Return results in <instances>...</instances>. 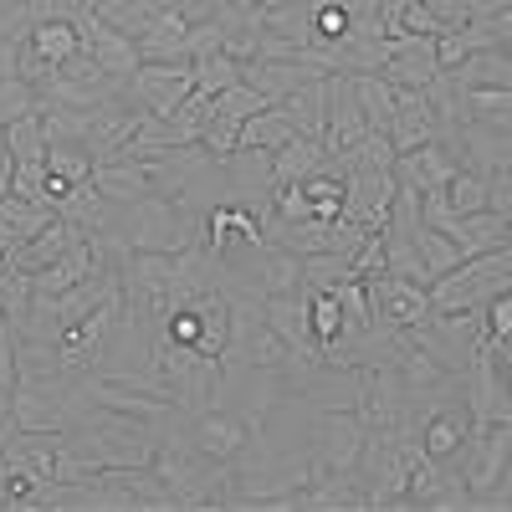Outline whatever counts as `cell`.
Returning <instances> with one entry per match:
<instances>
[{"label": "cell", "instance_id": "f1b7e54d", "mask_svg": "<svg viewBox=\"0 0 512 512\" xmlns=\"http://www.w3.org/2000/svg\"><path fill=\"white\" fill-rule=\"evenodd\" d=\"M6 144H11V159L16 164H41V159H47L52 139H47V118H41V108L6 123Z\"/></svg>", "mask_w": 512, "mask_h": 512}, {"label": "cell", "instance_id": "8fae6325", "mask_svg": "<svg viewBox=\"0 0 512 512\" xmlns=\"http://www.w3.org/2000/svg\"><path fill=\"white\" fill-rule=\"evenodd\" d=\"M72 21H77V31H82V52H88L103 72H113V77H134L139 72V41L134 36H123L108 16H98L93 6H77L72 11Z\"/></svg>", "mask_w": 512, "mask_h": 512}, {"label": "cell", "instance_id": "ab89813d", "mask_svg": "<svg viewBox=\"0 0 512 512\" xmlns=\"http://www.w3.org/2000/svg\"><path fill=\"white\" fill-rule=\"evenodd\" d=\"M41 108V93L31 88L26 77H11V82H0V123H11L21 113H36Z\"/></svg>", "mask_w": 512, "mask_h": 512}, {"label": "cell", "instance_id": "4fadbf2b", "mask_svg": "<svg viewBox=\"0 0 512 512\" xmlns=\"http://www.w3.org/2000/svg\"><path fill=\"white\" fill-rule=\"evenodd\" d=\"M262 318L272 323V333L282 338V344H287L297 359H323V344L313 338V308H308V287L262 297Z\"/></svg>", "mask_w": 512, "mask_h": 512}, {"label": "cell", "instance_id": "ba28073f", "mask_svg": "<svg viewBox=\"0 0 512 512\" xmlns=\"http://www.w3.org/2000/svg\"><path fill=\"white\" fill-rule=\"evenodd\" d=\"M185 431L190 441L210 456V461H246V451L262 441V420H251V415H236L226 405H210L200 415L185 420Z\"/></svg>", "mask_w": 512, "mask_h": 512}, {"label": "cell", "instance_id": "8992f818", "mask_svg": "<svg viewBox=\"0 0 512 512\" xmlns=\"http://www.w3.org/2000/svg\"><path fill=\"white\" fill-rule=\"evenodd\" d=\"M507 461H512V415H502L492 425H472V436H466V446L456 451L451 466L466 477V487H472V497L482 507V497L502 482Z\"/></svg>", "mask_w": 512, "mask_h": 512}, {"label": "cell", "instance_id": "9a60e30c", "mask_svg": "<svg viewBox=\"0 0 512 512\" xmlns=\"http://www.w3.org/2000/svg\"><path fill=\"white\" fill-rule=\"evenodd\" d=\"M369 134V118L359 108L354 93V77L349 72H328V123H323V149L328 154H344Z\"/></svg>", "mask_w": 512, "mask_h": 512}, {"label": "cell", "instance_id": "db71d44e", "mask_svg": "<svg viewBox=\"0 0 512 512\" xmlns=\"http://www.w3.org/2000/svg\"><path fill=\"white\" fill-rule=\"evenodd\" d=\"M507 246H512V226H507Z\"/></svg>", "mask_w": 512, "mask_h": 512}, {"label": "cell", "instance_id": "74e56055", "mask_svg": "<svg viewBox=\"0 0 512 512\" xmlns=\"http://www.w3.org/2000/svg\"><path fill=\"white\" fill-rule=\"evenodd\" d=\"M200 149L210 159H231L241 149V118H226V113H210L205 128H200Z\"/></svg>", "mask_w": 512, "mask_h": 512}, {"label": "cell", "instance_id": "60d3db41", "mask_svg": "<svg viewBox=\"0 0 512 512\" xmlns=\"http://www.w3.org/2000/svg\"><path fill=\"white\" fill-rule=\"evenodd\" d=\"M487 210L512 221V164L502 159L497 169H487Z\"/></svg>", "mask_w": 512, "mask_h": 512}, {"label": "cell", "instance_id": "f907efd6", "mask_svg": "<svg viewBox=\"0 0 512 512\" xmlns=\"http://www.w3.org/2000/svg\"><path fill=\"white\" fill-rule=\"evenodd\" d=\"M226 6H236V11H267V6H277V0H226Z\"/></svg>", "mask_w": 512, "mask_h": 512}, {"label": "cell", "instance_id": "484cf974", "mask_svg": "<svg viewBox=\"0 0 512 512\" xmlns=\"http://www.w3.org/2000/svg\"><path fill=\"white\" fill-rule=\"evenodd\" d=\"M461 88H512V47L472 52L461 67H451Z\"/></svg>", "mask_w": 512, "mask_h": 512}, {"label": "cell", "instance_id": "b9f144b4", "mask_svg": "<svg viewBox=\"0 0 512 512\" xmlns=\"http://www.w3.org/2000/svg\"><path fill=\"white\" fill-rule=\"evenodd\" d=\"M313 26H318V41H344V36H349V11H344V0L313 6Z\"/></svg>", "mask_w": 512, "mask_h": 512}, {"label": "cell", "instance_id": "f35d334b", "mask_svg": "<svg viewBox=\"0 0 512 512\" xmlns=\"http://www.w3.org/2000/svg\"><path fill=\"white\" fill-rule=\"evenodd\" d=\"M262 108H272V98L262 93V88H251V82L241 77L236 88H226V93H216V113H226V118H251V113H262Z\"/></svg>", "mask_w": 512, "mask_h": 512}, {"label": "cell", "instance_id": "1f68e13d", "mask_svg": "<svg viewBox=\"0 0 512 512\" xmlns=\"http://www.w3.org/2000/svg\"><path fill=\"white\" fill-rule=\"evenodd\" d=\"M344 282H359L354 277V262H349L344 251H313V256H303V287L333 292V287H344Z\"/></svg>", "mask_w": 512, "mask_h": 512}, {"label": "cell", "instance_id": "7c38bea8", "mask_svg": "<svg viewBox=\"0 0 512 512\" xmlns=\"http://www.w3.org/2000/svg\"><path fill=\"white\" fill-rule=\"evenodd\" d=\"M395 169H354L344 175V221L364 226V231H379L390 221V205H395Z\"/></svg>", "mask_w": 512, "mask_h": 512}, {"label": "cell", "instance_id": "d6a6232c", "mask_svg": "<svg viewBox=\"0 0 512 512\" xmlns=\"http://www.w3.org/2000/svg\"><path fill=\"white\" fill-rule=\"evenodd\" d=\"M415 246H420V262H425V272H431V282L466 262L461 246H456L446 231H436V226H420V231H415Z\"/></svg>", "mask_w": 512, "mask_h": 512}, {"label": "cell", "instance_id": "8d00e7d4", "mask_svg": "<svg viewBox=\"0 0 512 512\" xmlns=\"http://www.w3.org/2000/svg\"><path fill=\"white\" fill-rule=\"evenodd\" d=\"M47 169L52 175H62L67 185H82V180H93V154H88V144H52L47 149Z\"/></svg>", "mask_w": 512, "mask_h": 512}, {"label": "cell", "instance_id": "3957f363", "mask_svg": "<svg viewBox=\"0 0 512 512\" xmlns=\"http://www.w3.org/2000/svg\"><path fill=\"white\" fill-rule=\"evenodd\" d=\"M512 287V246L466 256L461 267L431 282V308L436 313H461V308H487L497 292Z\"/></svg>", "mask_w": 512, "mask_h": 512}, {"label": "cell", "instance_id": "7dc6e473", "mask_svg": "<svg viewBox=\"0 0 512 512\" xmlns=\"http://www.w3.org/2000/svg\"><path fill=\"white\" fill-rule=\"evenodd\" d=\"M16 57H21V41L16 36H0V82L16 77Z\"/></svg>", "mask_w": 512, "mask_h": 512}, {"label": "cell", "instance_id": "f6af8a7d", "mask_svg": "<svg viewBox=\"0 0 512 512\" xmlns=\"http://www.w3.org/2000/svg\"><path fill=\"white\" fill-rule=\"evenodd\" d=\"M405 31H410V36H436V31H446V26H441V16L425 6V0H410V6H405Z\"/></svg>", "mask_w": 512, "mask_h": 512}, {"label": "cell", "instance_id": "7402d4cb", "mask_svg": "<svg viewBox=\"0 0 512 512\" xmlns=\"http://www.w3.org/2000/svg\"><path fill=\"white\" fill-rule=\"evenodd\" d=\"M77 236H88V231H82L77 221H67V216H57L41 236H31V241H21V246L11 251V267L31 277V272H41V267H52V262H57V256H62Z\"/></svg>", "mask_w": 512, "mask_h": 512}, {"label": "cell", "instance_id": "44dd1931", "mask_svg": "<svg viewBox=\"0 0 512 512\" xmlns=\"http://www.w3.org/2000/svg\"><path fill=\"white\" fill-rule=\"evenodd\" d=\"M436 134H441V113L431 108V98H425V93H405V88H400V108H395V118H390L395 154L431 144Z\"/></svg>", "mask_w": 512, "mask_h": 512}, {"label": "cell", "instance_id": "7bdbcfd3", "mask_svg": "<svg viewBox=\"0 0 512 512\" xmlns=\"http://www.w3.org/2000/svg\"><path fill=\"white\" fill-rule=\"evenodd\" d=\"M379 272H384V236L369 231V236L359 241V251H354V277L369 282V277H379Z\"/></svg>", "mask_w": 512, "mask_h": 512}, {"label": "cell", "instance_id": "f546056e", "mask_svg": "<svg viewBox=\"0 0 512 512\" xmlns=\"http://www.w3.org/2000/svg\"><path fill=\"white\" fill-rule=\"evenodd\" d=\"M297 134L292 128V118L272 103V108H262V113H251L246 123H241V149H267V154H277L287 139Z\"/></svg>", "mask_w": 512, "mask_h": 512}, {"label": "cell", "instance_id": "9c48e42d", "mask_svg": "<svg viewBox=\"0 0 512 512\" xmlns=\"http://www.w3.org/2000/svg\"><path fill=\"white\" fill-rule=\"evenodd\" d=\"M364 297H369V318L374 323H390V328H415L425 323L436 308H431V287L415 282V277H395V272H379L364 282Z\"/></svg>", "mask_w": 512, "mask_h": 512}, {"label": "cell", "instance_id": "7a4b0ae2", "mask_svg": "<svg viewBox=\"0 0 512 512\" xmlns=\"http://www.w3.org/2000/svg\"><path fill=\"white\" fill-rule=\"evenodd\" d=\"M154 369L185 415H200L221 400V359L195 344H175L169 333H154Z\"/></svg>", "mask_w": 512, "mask_h": 512}, {"label": "cell", "instance_id": "681fc988", "mask_svg": "<svg viewBox=\"0 0 512 512\" xmlns=\"http://www.w3.org/2000/svg\"><path fill=\"white\" fill-rule=\"evenodd\" d=\"M11 507V472H6V456H0V512Z\"/></svg>", "mask_w": 512, "mask_h": 512}, {"label": "cell", "instance_id": "e0dca14e", "mask_svg": "<svg viewBox=\"0 0 512 512\" xmlns=\"http://www.w3.org/2000/svg\"><path fill=\"white\" fill-rule=\"evenodd\" d=\"M436 72H441V57H436V36H395V52H390V62L379 67V77H390L395 88H405V93H425L436 82Z\"/></svg>", "mask_w": 512, "mask_h": 512}, {"label": "cell", "instance_id": "bcb514c9", "mask_svg": "<svg viewBox=\"0 0 512 512\" xmlns=\"http://www.w3.org/2000/svg\"><path fill=\"white\" fill-rule=\"evenodd\" d=\"M436 16H441V26H466V0H425Z\"/></svg>", "mask_w": 512, "mask_h": 512}, {"label": "cell", "instance_id": "ac0fdd59", "mask_svg": "<svg viewBox=\"0 0 512 512\" xmlns=\"http://www.w3.org/2000/svg\"><path fill=\"white\" fill-rule=\"evenodd\" d=\"M456 169H461V159H456V154H451L441 139H431V144H420V149H405V154H395V180H400L405 190H415V195L446 190Z\"/></svg>", "mask_w": 512, "mask_h": 512}, {"label": "cell", "instance_id": "30bf717a", "mask_svg": "<svg viewBox=\"0 0 512 512\" xmlns=\"http://www.w3.org/2000/svg\"><path fill=\"white\" fill-rule=\"evenodd\" d=\"M195 93V62H139L123 98L139 113H175Z\"/></svg>", "mask_w": 512, "mask_h": 512}, {"label": "cell", "instance_id": "f5cc1de1", "mask_svg": "<svg viewBox=\"0 0 512 512\" xmlns=\"http://www.w3.org/2000/svg\"><path fill=\"white\" fill-rule=\"evenodd\" d=\"M11 415V390H0V420Z\"/></svg>", "mask_w": 512, "mask_h": 512}, {"label": "cell", "instance_id": "d590c367", "mask_svg": "<svg viewBox=\"0 0 512 512\" xmlns=\"http://www.w3.org/2000/svg\"><path fill=\"white\" fill-rule=\"evenodd\" d=\"M308 308H313V338L328 349L333 338H344V303H338V292H313L308 287Z\"/></svg>", "mask_w": 512, "mask_h": 512}, {"label": "cell", "instance_id": "d4e9b609", "mask_svg": "<svg viewBox=\"0 0 512 512\" xmlns=\"http://www.w3.org/2000/svg\"><path fill=\"white\" fill-rule=\"evenodd\" d=\"M26 41L36 47V57H47L52 67H62L67 57H77V52H82V31H77V21H72V16H47V21H31Z\"/></svg>", "mask_w": 512, "mask_h": 512}, {"label": "cell", "instance_id": "e575fe53", "mask_svg": "<svg viewBox=\"0 0 512 512\" xmlns=\"http://www.w3.org/2000/svg\"><path fill=\"white\" fill-rule=\"evenodd\" d=\"M446 200H451L456 216L487 210V175H482V169H472V164H461L456 175H451V185H446Z\"/></svg>", "mask_w": 512, "mask_h": 512}, {"label": "cell", "instance_id": "2e32d148", "mask_svg": "<svg viewBox=\"0 0 512 512\" xmlns=\"http://www.w3.org/2000/svg\"><path fill=\"white\" fill-rule=\"evenodd\" d=\"M139 108L128 98H108L93 108V123H88V154L93 164H108V159H123L134 149V134H139Z\"/></svg>", "mask_w": 512, "mask_h": 512}, {"label": "cell", "instance_id": "c3c4849f", "mask_svg": "<svg viewBox=\"0 0 512 512\" xmlns=\"http://www.w3.org/2000/svg\"><path fill=\"white\" fill-rule=\"evenodd\" d=\"M11 169H16V159H11V144H6V123H0V195H11Z\"/></svg>", "mask_w": 512, "mask_h": 512}, {"label": "cell", "instance_id": "ffe728a7", "mask_svg": "<svg viewBox=\"0 0 512 512\" xmlns=\"http://www.w3.org/2000/svg\"><path fill=\"white\" fill-rule=\"evenodd\" d=\"M93 185L113 205H134V200L154 195V164H149V154H123V159L93 164Z\"/></svg>", "mask_w": 512, "mask_h": 512}, {"label": "cell", "instance_id": "d6986e66", "mask_svg": "<svg viewBox=\"0 0 512 512\" xmlns=\"http://www.w3.org/2000/svg\"><path fill=\"white\" fill-rule=\"evenodd\" d=\"M226 190L236 205H251V210H267L272 195H277V175H272V154L267 149H236L226 159Z\"/></svg>", "mask_w": 512, "mask_h": 512}, {"label": "cell", "instance_id": "5bb4252c", "mask_svg": "<svg viewBox=\"0 0 512 512\" xmlns=\"http://www.w3.org/2000/svg\"><path fill=\"white\" fill-rule=\"evenodd\" d=\"M472 436V410H466V395H446L436 405H420V446L436 461H456V451Z\"/></svg>", "mask_w": 512, "mask_h": 512}, {"label": "cell", "instance_id": "ee69618b", "mask_svg": "<svg viewBox=\"0 0 512 512\" xmlns=\"http://www.w3.org/2000/svg\"><path fill=\"white\" fill-rule=\"evenodd\" d=\"M507 333H512V287L487 303V344H502Z\"/></svg>", "mask_w": 512, "mask_h": 512}, {"label": "cell", "instance_id": "836d02e7", "mask_svg": "<svg viewBox=\"0 0 512 512\" xmlns=\"http://www.w3.org/2000/svg\"><path fill=\"white\" fill-rule=\"evenodd\" d=\"M241 82V57H231L226 47L221 52H205V57H195V88L200 93H226V88H236Z\"/></svg>", "mask_w": 512, "mask_h": 512}, {"label": "cell", "instance_id": "5b68a950", "mask_svg": "<svg viewBox=\"0 0 512 512\" xmlns=\"http://www.w3.org/2000/svg\"><path fill=\"white\" fill-rule=\"evenodd\" d=\"M364 436H369V425L359 420V410H349V405H323V415H318V425H313V446H308V482H313L318 472H333V477H349V482H354Z\"/></svg>", "mask_w": 512, "mask_h": 512}, {"label": "cell", "instance_id": "816d5d0a", "mask_svg": "<svg viewBox=\"0 0 512 512\" xmlns=\"http://www.w3.org/2000/svg\"><path fill=\"white\" fill-rule=\"evenodd\" d=\"M492 349H497V359H502V364H507V374H512V333L502 338V344H492Z\"/></svg>", "mask_w": 512, "mask_h": 512}, {"label": "cell", "instance_id": "52a82bcc", "mask_svg": "<svg viewBox=\"0 0 512 512\" xmlns=\"http://www.w3.org/2000/svg\"><path fill=\"white\" fill-rule=\"evenodd\" d=\"M123 88H128V77H113V72H103L88 52H77V57H67L47 82H41V108L47 103H67V108H98V103H108V98H123Z\"/></svg>", "mask_w": 512, "mask_h": 512}, {"label": "cell", "instance_id": "4316f807", "mask_svg": "<svg viewBox=\"0 0 512 512\" xmlns=\"http://www.w3.org/2000/svg\"><path fill=\"white\" fill-rule=\"evenodd\" d=\"M349 77H354V93H359V108H364L369 128H384V134H390V118L400 108V88L379 72H349Z\"/></svg>", "mask_w": 512, "mask_h": 512}, {"label": "cell", "instance_id": "4dcf8cb0", "mask_svg": "<svg viewBox=\"0 0 512 512\" xmlns=\"http://www.w3.org/2000/svg\"><path fill=\"white\" fill-rule=\"evenodd\" d=\"M379 236H384V272H395V277H415V282L431 287V272H425V262H420L415 236H405V231H395V226H379Z\"/></svg>", "mask_w": 512, "mask_h": 512}, {"label": "cell", "instance_id": "83f0119b", "mask_svg": "<svg viewBox=\"0 0 512 512\" xmlns=\"http://www.w3.org/2000/svg\"><path fill=\"white\" fill-rule=\"evenodd\" d=\"M507 216H497V210H472V216H461L456 226V246L461 256H482V251H497L507 246Z\"/></svg>", "mask_w": 512, "mask_h": 512}, {"label": "cell", "instance_id": "6da1fadb", "mask_svg": "<svg viewBox=\"0 0 512 512\" xmlns=\"http://www.w3.org/2000/svg\"><path fill=\"white\" fill-rule=\"evenodd\" d=\"M128 251H164L175 256L195 241H205V210L175 200V195H144L134 205H118V221L113 231Z\"/></svg>", "mask_w": 512, "mask_h": 512}, {"label": "cell", "instance_id": "603a6c76", "mask_svg": "<svg viewBox=\"0 0 512 512\" xmlns=\"http://www.w3.org/2000/svg\"><path fill=\"white\" fill-rule=\"evenodd\" d=\"M297 134H308V139H323V123H328V72L323 77H308L303 88H292L282 103H277Z\"/></svg>", "mask_w": 512, "mask_h": 512}, {"label": "cell", "instance_id": "277c9868", "mask_svg": "<svg viewBox=\"0 0 512 512\" xmlns=\"http://www.w3.org/2000/svg\"><path fill=\"white\" fill-rule=\"evenodd\" d=\"M410 344L431 354L446 374H466L472 354L487 344V308H461V313H431L425 323L410 328Z\"/></svg>", "mask_w": 512, "mask_h": 512}, {"label": "cell", "instance_id": "cb8c5ba5", "mask_svg": "<svg viewBox=\"0 0 512 512\" xmlns=\"http://www.w3.org/2000/svg\"><path fill=\"white\" fill-rule=\"evenodd\" d=\"M323 164H328V149H323V139L292 134V139H287V144L272 154V175H277V185H297V180L318 175Z\"/></svg>", "mask_w": 512, "mask_h": 512}]
</instances>
